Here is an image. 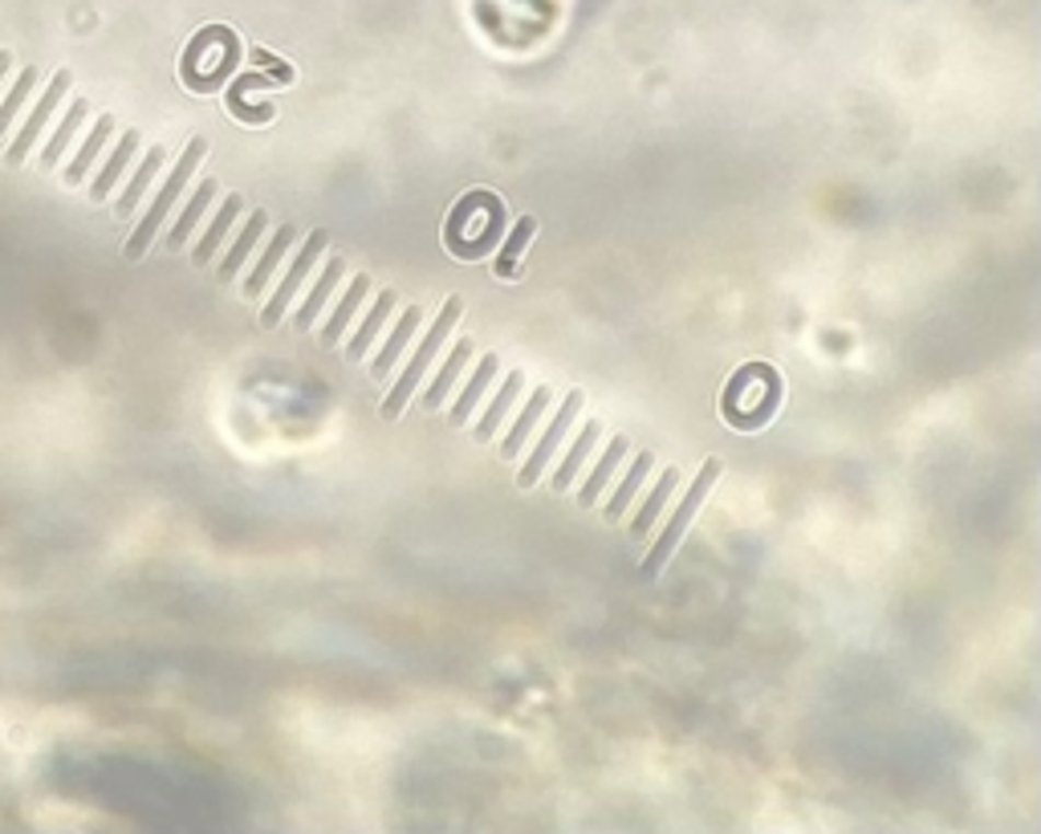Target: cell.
<instances>
[{"label": "cell", "mask_w": 1041, "mask_h": 834, "mask_svg": "<svg viewBox=\"0 0 1041 834\" xmlns=\"http://www.w3.org/2000/svg\"><path fill=\"white\" fill-rule=\"evenodd\" d=\"M289 245H293V224L277 229V236L269 241V248H265V253H261V260L253 265V274H248V281H244V293H248V298H261V293L269 289L273 274H277V265H281V257H286Z\"/></svg>", "instance_id": "obj_14"}, {"label": "cell", "mask_w": 1041, "mask_h": 834, "mask_svg": "<svg viewBox=\"0 0 1041 834\" xmlns=\"http://www.w3.org/2000/svg\"><path fill=\"white\" fill-rule=\"evenodd\" d=\"M265 229H269V217H265V212H253V217H248V224H244V229H241V236L232 241L229 257L220 260V274H216V277H220V281H232V277L241 274L244 257H248V253L257 248V241H261V236H265Z\"/></svg>", "instance_id": "obj_21"}, {"label": "cell", "mask_w": 1041, "mask_h": 834, "mask_svg": "<svg viewBox=\"0 0 1041 834\" xmlns=\"http://www.w3.org/2000/svg\"><path fill=\"white\" fill-rule=\"evenodd\" d=\"M533 232H537V220H533V217L517 220L513 232L505 236V245H500V253H497V277H505V281L521 277V257H525V248H529V241H533Z\"/></svg>", "instance_id": "obj_16"}, {"label": "cell", "mask_w": 1041, "mask_h": 834, "mask_svg": "<svg viewBox=\"0 0 1041 834\" xmlns=\"http://www.w3.org/2000/svg\"><path fill=\"white\" fill-rule=\"evenodd\" d=\"M391 310H395V293H391V289H383V293H379V302L371 305V314L362 317V326L355 331V338L346 343V355H350V359H355V362L367 359V350H371V343L379 338V331H383V322H386V314H391Z\"/></svg>", "instance_id": "obj_22"}, {"label": "cell", "mask_w": 1041, "mask_h": 834, "mask_svg": "<svg viewBox=\"0 0 1041 834\" xmlns=\"http://www.w3.org/2000/svg\"><path fill=\"white\" fill-rule=\"evenodd\" d=\"M419 322H424V314H419L415 305H412V310H403L395 334L386 338L383 350H379V355H374V362H371L374 379H386V374H391V367H395V362H400V355L407 350V343H412V334H415V326H419Z\"/></svg>", "instance_id": "obj_18"}, {"label": "cell", "mask_w": 1041, "mask_h": 834, "mask_svg": "<svg viewBox=\"0 0 1041 834\" xmlns=\"http://www.w3.org/2000/svg\"><path fill=\"white\" fill-rule=\"evenodd\" d=\"M599 440H602V424L599 419H586V428L578 436H574V448L566 452V461H562V468L554 473V489L557 493H566L574 485V476L582 473V464L590 461V452L599 448Z\"/></svg>", "instance_id": "obj_11"}, {"label": "cell", "mask_w": 1041, "mask_h": 834, "mask_svg": "<svg viewBox=\"0 0 1041 834\" xmlns=\"http://www.w3.org/2000/svg\"><path fill=\"white\" fill-rule=\"evenodd\" d=\"M9 66H13V58H9V54H0V82H4V73H9Z\"/></svg>", "instance_id": "obj_31"}, {"label": "cell", "mask_w": 1041, "mask_h": 834, "mask_svg": "<svg viewBox=\"0 0 1041 834\" xmlns=\"http://www.w3.org/2000/svg\"><path fill=\"white\" fill-rule=\"evenodd\" d=\"M460 314H464V302L460 298H448L440 310V317L431 322V331L424 334V343H419V350L412 355V362H407V371L400 374V383L391 387V395H386L383 403V419H400L403 407H407V399H412V391L419 387V379L431 371V362H436V355L443 350V343H448V334L456 331Z\"/></svg>", "instance_id": "obj_3"}, {"label": "cell", "mask_w": 1041, "mask_h": 834, "mask_svg": "<svg viewBox=\"0 0 1041 834\" xmlns=\"http://www.w3.org/2000/svg\"><path fill=\"white\" fill-rule=\"evenodd\" d=\"M521 387H525V374H521V371H513L509 379H505V383H500L497 399L488 403V412L481 416V424H476V440H481V444H488V440L497 436L500 419L509 416V412H513V403L521 399Z\"/></svg>", "instance_id": "obj_15"}, {"label": "cell", "mask_w": 1041, "mask_h": 834, "mask_svg": "<svg viewBox=\"0 0 1041 834\" xmlns=\"http://www.w3.org/2000/svg\"><path fill=\"white\" fill-rule=\"evenodd\" d=\"M139 143H143V139H139V130H127V135L118 139L115 155H111V159H106V163H102L99 179L90 184V200H106V196L115 192V184H118V179H123V175H127L130 159H135V151H139Z\"/></svg>", "instance_id": "obj_10"}, {"label": "cell", "mask_w": 1041, "mask_h": 834, "mask_svg": "<svg viewBox=\"0 0 1041 834\" xmlns=\"http://www.w3.org/2000/svg\"><path fill=\"white\" fill-rule=\"evenodd\" d=\"M497 371H500V362H497V355H485V359L476 362V371H472V379L464 383V391H460V399H456V407H452V424H469L472 419V412L481 407V399H485V391L497 383Z\"/></svg>", "instance_id": "obj_9"}, {"label": "cell", "mask_w": 1041, "mask_h": 834, "mask_svg": "<svg viewBox=\"0 0 1041 834\" xmlns=\"http://www.w3.org/2000/svg\"><path fill=\"white\" fill-rule=\"evenodd\" d=\"M33 86H37V70H33V66H25V70H21V78H16V86L9 90V99H4V106H0V135H4V130L13 127V118L21 115V106L30 102Z\"/></svg>", "instance_id": "obj_30"}, {"label": "cell", "mask_w": 1041, "mask_h": 834, "mask_svg": "<svg viewBox=\"0 0 1041 834\" xmlns=\"http://www.w3.org/2000/svg\"><path fill=\"white\" fill-rule=\"evenodd\" d=\"M500 232H505V204L500 196L476 187L452 208L443 224V245L460 260H481L500 245Z\"/></svg>", "instance_id": "obj_1"}, {"label": "cell", "mask_w": 1041, "mask_h": 834, "mask_svg": "<svg viewBox=\"0 0 1041 834\" xmlns=\"http://www.w3.org/2000/svg\"><path fill=\"white\" fill-rule=\"evenodd\" d=\"M236 61H241V42H236V33L212 25V30H204L196 42L187 45L184 82L192 90H200V94H212V90H220L224 82H229V73L236 70Z\"/></svg>", "instance_id": "obj_2"}, {"label": "cell", "mask_w": 1041, "mask_h": 834, "mask_svg": "<svg viewBox=\"0 0 1041 834\" xmlns=\"http://www.w3.org/2000/svg\"><path fill=\"white\" fill-rule=\"evenodd\" d=\"M111 135H115V118L102 115L99 123H94V130L86 135V143H82V151L73 155V163L66 167V184H82V175L90 172V163L102 155V147L111 143Z\"/></svg>", "instance_id": "obj_25"}, {"label": "cell", "mask_w": 1041, "mask_h": 834, "mask_svg": "<svg viewBox=\"0 0 1041 834\" xmlns=\"http://www.w3.org/2000/svg\"><path fill=\"white\" fill-rule=\"evenodd\" d=\"M623 456H627V440H623V436H614L611 444H606V452H602V461L594 464L590 480H586L582 493H578V505H594V501H599L602 489H606V480L614 476V468L623 464Z\"/></svg>", "instance_id": "obj_26"}, {"label": "cell", "mask_w": 1041, "mask_h": 834, "mask_svg": "<svg viewBox=\"0 0 1041 834\" xmlns=\"http://www.w3.org/2000/svg\"><path fill=\"white\" fill-rule=\"evenodd\" d=\"M86 115H90V102L86 99H73L70 111H66V118H61L58 130H54V139L45 143L42 167H58L61 155H66V147L73 143V135H78V130H82V123H86Z\"/></svg>", "instance_id": "obj_19"}, {"label": "cell", "mask_w": 1041, "mask_h": 834, "mask_svg": "<svg viewBox=\"0 0 1041 834\" xmlns=\"http://www.w3.org/2000/svg\"><path fill=\"white\" fill-rule=\"evenodd\" d=\"M651 473V452H639L635 456V464L627 468V476H623V485L614 489V497L606 501V521H623L627 518V509H631V501H635V493H639V485H643V476Z\"/></svg>", "instance_id": "obj_29"}, {"label": "cell", "mask_w": 1041, "mask_h": 834, "mask_svg": "<svg viewBox=\"0 0 1041 834\" xmlns=\"http://www.w3.org/2000/svg\"><path fill=\"white\" fill-rule=\"evenodd\" d=\"M343 274H346V265L338 257L334 260H326V269L317 274V281H314V289H310V298H305V305L298 310V326L301 331H310L317 322V314H322V305L329 302V293L338 289V281H343Z\"/></svg>", "instance_id": "obj_20"}, {"label": "cell", "mask_w": 1041, "mask_h": 834, "mask_svg": "<svg viewBox=\"0 0 1041 834\" xmlns=\"http://www.w3.org/2000/svg\"><path fill=\"white\" fill-rule=\"evenodd\" d=\"M675 485H680V468H663V476L656 480V489L643 497L639 513H635V521H631V533H635V537H643V533L651 530V521H659V513H663L668 497L675 493Z\"/></svg>", "instance_id": "obj_23"}, {"label": "cell", "mask_w": 1041, "mask_h": 834, "mask_svg": "<svg viewBox=\"0 0 1041 834\" xmlns=\"http://www.w3.org/2000/svg\"><path fill=\"white\" fill-rule=\"evenodd\" d=\"M326 253V232L317 229L305 245H301V253L293 257V265L286 269V277H281V286H277V293L269 298V305H265V314H261V322L265 326H277L281 322V314L289 310V302H293V293H298L301 286H305V277H310V269H314V260Z\"/></svg>", "instance_id": "obj_7"}, {"label": "cell", "mask_w": 1041, "mask_h": 834, "mask_svg": "<svg viewBox=\"0 0 1041 834\" xmlns=\"http://www.w3.org/2000/svg\"><path fill=\"white\" fill-rule=\"evenodd\" d=\"M70 82H73V78H70V73H66V70H61L58 78H54V82L45 86V94H42V99H37V106H33V115L25 118V127L16 130L13 147H9V163H13V167H21V163L30 159L33 143H37V135H42L45 123H49V118H54V111H58V106H61V99H66V90H70Z\"/></svg>", "instance_id": "obj_8"}, {"label": "cell", "mask_w": 1041, "mask_h": 834, "mask_svg": "<svg viewBox=\"0 0 1041 834\" xmlns=\"http://www.w3.org/2000/svg\"><path fill=\"white\" fill-rule=\"evenodd\" d=\"M163 159H167V151H163V147H151V151H147L143 163L135 167V175H130V184L123 187V196H118V204H115L118 217H130V212L139 208V200L147 196V187L155 184V175H159V167H163Z\"/></svg>", "instance_id": "obj_13"}, {"label": "cell", "mask_w": 1041, "mask_h": 834, "mask_svg": "<svg viewBox=\"0 0 1041 834\" xmlns=\"http://www.w3.org/2000/svg\"><path fill=\"white\" fill-rule=\"evenodd\" d=\"M469 359H472V343H456L452 350H448V359H443L440 374H436V379H431V387L424 391V407H440V403L448 399V391L460 383V374H464Z\"/></svg>", "instance_id": "obj_17"}, {"label": "cell", "mask_w": 1041, "mask_h": 834, "mask_svg": "<svg viewBox=\"0 0 1041 834\" xmlns=\"http://www.w3.org/2000/svg\"><path fill=\"white\" fill-rule=\"evenodd\" d=\"M216 200V179H204L200 187H196V196L184 204V212H180V220L172 224V232H167V245L172 248H180L196 232V224L204 220V212H208V204Z\"/></svg>", "instance_id": "obj_24"}, {"label": "cell", "mask_w": 1041, "mask_h": 834, "mask_svg": "<svg viewBox=\"0 0 1041 834\" xmlns=\"http://www.w3.org/2000/svg\"><path fill=\"white\" fill-rule=\"evenodd\" d=\"M241 208H244V200L241 196H229L224 200V208L216 212V220L208 224V232H204V241L196 245V265H208V260L216 257V248L224 245V236H229V229L236 224V217H241Z\"/></svg>", "instance_id": "obj_27"}, {"label": "cell", "mask_w": 1041, "mask_h": 834, "mask_svg": "<svg viewBox=\"0 0 1041 834\" xmlns=\"http://www.w3.org/2000/svg\"><path fill=\"white\" fill-rule=\"evenodd\" d=\"M720 468L725 464L720 461H708L704 468L696 473V480L687 485L684 501L675 505V513H671V521L663 525V533H659V542L651 546V554H647V561H643V578H659V570L668 566V558L675 554V546H680V537H684V530L692 525V518H696V509L704 505V497L713 493L716 476H720Z\"/></svg>", "instance_id": "obj_4"}, {"label": "cell", "mask_w": 1041, "mask_h": 834, "mask_svg": "<svg viewBox=\"0 0 1041 834\" xmlns=\"http://www.w3.org/2000/svg\"><path fill=\"white\" fill-rule=\"evenodd\" d=\"M367 293H371V277H362V274H358L355 281L346 286L343 302H338V310H334V317H329V322H326V331H322V343L334 346V343H338V338H343V334H346V322L355 317V310H358V305H362V298H367Z\"/></svg>", "instance_id": "obj_28"}, {"label": "cell", "mask_w": 1041, "mask_h": 834, "mask_svg": "<svg viewBox=\"0 0 1041 834\" xmlns=\"http://www.w3.org/2000/svg\"><path fill=\"white\" fill-rule=\"evenodd\" d=\"M578 412H582V391H570L566 395V403L554 412V419H550V428L542 432V440H537V448L529 452V461L521 464V473H517V485L521 489H529V485H537L542 480V473L550 468V461L557 456V448L566 444V432H570V424L578 419Z\"/></svg>", "instance_id": "obj_6"}, {"label": "cell", "mask_w": 1041, "mask_h": 834, "mask_svg": "<svg viewBox=\"0 0 1041 834\" xmlns=\"http://www.w3.org/2000/svg\"><path fill=\"white\" fill-rule=\"evenodd\" d=\"M545 407H550V387H537L533 395H529L525 412L513 419V428H509V436L500 440V456H521V448L529 444V436H533V428H537V419L545 416Z\"/></svg>", "instance_id": "obj_12"}, {"label": "cell", "mask_w": 1041, "mask_h": 834, "mask_svg": "<svg viewBox=\"0 0 1041 834\" xmlns=\"http://www.w3.org/2000/svg\"><path fill=\"white\" fill-rule=\"evenodd\" d=\"M204 155H208V143H204V139H192V143H187V151H184V159L175 163V172L167 175V184L159 187V196L151 200V208H147L143 224L135 229V236H130L127 257H143L147 245L155 241V232L163 229V220L172 217V208H175V200H180V192L187 187V179H192V172L200 167Z\"/></svg>", "instance_id": "obj_5"}]
</instances>
